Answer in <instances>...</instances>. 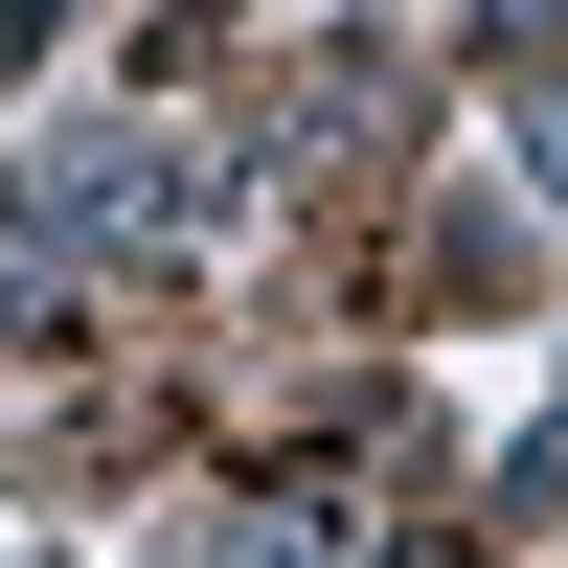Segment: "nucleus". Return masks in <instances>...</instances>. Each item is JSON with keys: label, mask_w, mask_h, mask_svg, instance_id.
Listing matches in <instances>:
<instances>
[{"label": "nucleus", "mask_w": 568, "mask_h": 568, "mask_svg": "<svg viewBox=\"0 0 568 568\" xmlns=\"http://www.w3.org/2000/svg\"><path fill=\"white\" fill-rule=\"evenodd\" d=\"M387 568H455V546H387Z\"/></svg>", "instance_id": "obj_1"}]
</instances>
